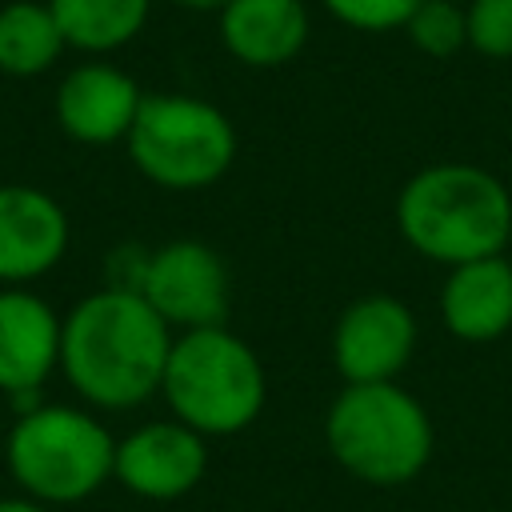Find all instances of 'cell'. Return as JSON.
I'll return each instance as SVG.
<instances>
[{"mask_svg":"<svg viewBox=\"0 0 512 512\" xmlns=\"http://www.w3.org/2000/svg\"><path fill=\"white\" fill-rule=\"evenodd\" d=\"M0 512H48L40 500H0Z\"/></svg>","mask_w":512,"mask_h":512,"instance_id":"20","label":"cell"},{"mask_svg":"<svg viewBox=\"0 0 512 512\" xmlns=\"http://www.w3.org/2000/svg\"><path fill=\"white\" fill-rule=\"evenodd\" d=\"M396 232L440 268L500 256L512 240V192L496 172L468 160L424 164L396 192Z\"/></svg>","mask_w":512,"mask_h":512,"instance_id":"2","label":"cell"},{"mask_svg":"<svg viewBox=\"0 0 512 512\" xmlns=\"http://www.w3.org/2000/svg\"><path fill=\"white\" fill-rule=\"evenodd\" d=\"M420 344V324L400 296H356L332 324V364L344 384L396 380Z\"/></svg>","mask_w":512,"mask_h":512,"instance_id":"8","label":"cell"},{"mask_svg":"<svg viewBox=\"0 0 512 512\" xmlns=\"http://www.w3.org/2000/svg\"><path fill=\"white\" fill-rule=\"evenodd\" d=\"M460 4H468V0H460Z\"/></svg>","mask_w":512,"mask_h":512,"instance_id":"22","label":"cell"},{"mask_svg":"<svg viewBox=\"0 0 512 512\" xmlns=\"http://www.w3.org/2000/svg\"><path fill=\"white\" fill-rule=\"evenodd\" d=\"M140 100L144 92L124 68L108 60H88L60 80L56 120L80 144H116V140H128Z\"/></svg>","mask_w":512,"mask_h":512,"instance_id":"10","label":"cell"},{"mask_svg":"<svg viewBox=\"0 0 512 512\" xmlns=\"http://www.w3.org/2000/svg\"><path fill=\"white\" fill-rule=\"evenodd\" d=\"M160 396L168 412L204 440L240 436L268 404V372L256 348L228 324L192 328L172 336Z\"/></svg>","mask_w":512,"mask_h":512,"instance_id":"4","label":"cell"},{"mask_svg":"<svg viewBox=\"0 0 512 512\" xmlns=\"http://www.w3.org/2000/svg\"><path fill=\"white\" fill-rule=\"evenodd\" d=\"M172 4H180V8H192V12H220L228 0H172Z\"/></svg>","mask_w":512,"mask_h":512,"instance_id":"21","label":"cell"},{"mask_svg":"<svg viewBox=\"0 0 512 512\" xmlns=\"http://www.w3.org/2000/svg\"><path fill=\"white\" fill-rule=\"evenodd\" d=\"M324 444L352 480L404 488L428 468L436 428L428 408L396 380L344 384L324 412Z\"/></svg>","mask_w":512,"mask_h":512,"instance_id":"3","label":"cell"},{"mask_svg":"<svg viewBox=\"0 0 512 512\" xmlns=\"http://www.w3.org/2000/svg\"><path fill=\"white\" fill-rule=\"evenodd\" d=\"M60 364V316L32 292H0V388L36 392Z\"/></svg>","mask_w":512,"mask_h":512,"instance_id":"14","label":"cell"},{"mask_svg":"<svg viewBox=\"0 0 512 512\" xmlns=\"http://www.w3.org/2000/svg\"><path fill=\"white\" fill-rule=\"evenodd\" d=\"M172 328L136 288H100L60 320V368L96 408L124 412L160 392Z\"/></svg>","mask_w":512,"mask_h":512,"instance_id":"1","label":"cell"},{"mask_svg":"<svg viewBox=\"0 0 512 512\" xmlns=\"http://www.w3.org/2000/svg\"><path fill=\"white\" fill-rule=\"evenodd\" d=\"M64 32L48 0H12L0 8V72L4 76H40L64 52Z\"/></svg>","mask_w":512,"mask_h":512,"instance_id":"16","label":"cell"},{"mask_svg":"<svg viewBox=\"0 0 512 512\" xmlns=\"http://www.w3.org/2000/svg\"><path fill=\"white\" fill-rule=\"evenodd\" d=\"M208 472V440L180 424L176 416L168 420H148L132 428L124 440H116V464L112 480L128 488L140 500H180L188 496Z\"/></svg>","mask_w":512,"mask_h":512,"instance_id":"9","label":"cell"},{"mask_svg":"<svg viewBox=\"0 0 512 512\" xmlns=\"http://www.w3.org/2000/svg\"><path fill=\"white\" fill-rule=\"evenodd\" d=\"M216 20L224 52L244 68H280L296 60L312 32L304 0H228Z\"/></svg>","mask_w":512,"mask_h":512,"instance_id":"13","label":"cell"},{"mask_svg":"<svg viewBox=\"0 0 512 512\" xmlns=\"http://www.w3.org/2000/svg\"><path fill=\"white\" fill-rule=\"evenodd\" d=\"M136 292L172 328H216L232 308V276L224 256L204 240H168L148 252Z\"/></svg>","mask_w":512,"mask_h":512,"instance_id":"7","label":"cell"},{"mask_svg":"<svg viewBox=\"0 0 512 512\" xmlns=\"http://www.w3.org/2000/svg\"><path fill=\"white\" fill-rule=\"evenodd\" d=\"M468 48L488 60H512V0H468Z\"/></svg>","mask_w":512,"mask_h":512,"instance_id":"18","label":"cell"},{"mask_svg":"<svg viewBox=\"0 0 512 512\" xmlns=\"http://www.w3.org/2000/svg\"><path fill=\"white\" fill-rule=\"evenodd\" d=\"M404 36L416 52L432 60H448L468 48V16L460 0H420L404 24Z\"/></svg>","mask_w":512,"mask_h":512,"instance_id":"17","label":"cell"},{"mask_svg":"<svg viewBox=\"0 0 512 512\" xmlns=\"http://www.w3.org/2000/svg\"><path fill=\"white\" fill-rule=\"evenodd\" d=\"M68 248L64 208L28 184H0V280H36Z\"/></svg>","mask_w":512,"mask_h":512,"instance_id":"11","label":"cell"},{"mask_svg":"<svg viewBox=\"0 0 512 512\" xmlns=\"http://www.w3.org/2000/svg\"><path fill=\"white\" fill-rule=\"evenodd\" d=\"M440 324L464 344H492L512 332V260L480 256L456 268H444L436 296Z\"/></svg>","mask_w":512,"mask_h":512,"instance_id":"12","label":"cell"},{"mask_svg":"<svg viewBox=\"0 0 512 512\" xmlns=\"http://www.w3.org/2000/svg\"><path fill=\"white\" fill-rule=\"evenodd\" d=\"M124 144L136 172L168 192L212 188L228 176L240 148L228 112L188 92H144Z\"/></svg>","mask_w":512,"mask_h":512,"instance_id":"5","label":"cell"},{"mask_svg":"<svg viewBox=\"0 0 512 512\" xmlns=\"http://www.w3.org/2000/svg\"><path fill=\"white\" fill-rule=\"evenodd\" d=\"M320 4L336 24L376 36V32H404L420 0H320Z\"/></svg>","mask_w":512,"mask_h":512,"instance_id":"19","label":"cell"},{"mask_svg":"<svg viewBox=\"0 0 512 512\" xmlns=\"http://www.w3.org/2000/svg\"><path fill=\"white\" fill-rule=\"evenodd\" d=\"M112 432L68 404L28 408L8 432V468L40 504H76L112 480Z\"/></svg>","mask_w":512,"mask_h":512,"instance_id":"6","label":"cell"},{"mask_svg":"<svg viewBox=\"0 0 512 512\" xmlns=\"http://www.w3.org/2000/svg\"><path fill=\"white\" fill-rule=\"evenodd\" d=\"M64 44L88 56L116 52L140 36L148 24L152 0H48Z\"/></svg>","mask_w":512,"mask_h":512,"instance_id":"15","label":"cell"}]
</instances>
